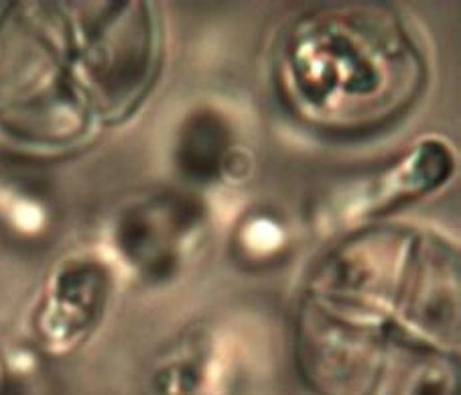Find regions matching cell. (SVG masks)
I'll return each instance as SVG.
<instances>
[{
    "label": "cell",
    "mask_w": 461,
    "mask_h": 395,
    "mask_svg": "<svg viewBox=\"0 0 461 395\" xmlns=\"http://www.w3.org/2000/svg\"><path fill=\"white\" fill-rule=\"evenodd\" d=\"M401 37L394 29L384 41L372 39V27L341 23H315L297 31V43L289 51V72L293 92L323 121L354 124L362 115L376 108V115L401 100L388 88L404 80L391 78V69H411L412 55L407 43L391 50V41ZM333 124V123H331Z\"/></svg>",
    "instance_id": "obj_1"
},
{
    "label": "cell",
    "mask_w": 461,
    "mask_h": 395,
    "mask_svg": "<svg viewBox=\"0 0 461 395\" xmlns=\"http://www.w3.org/2000/svg\"><path fill=\"white\" fill-rule=\"evenodd\" d=\"M228 139L224 126L213 118H197V124L189 129L183 139V161L195 176H205L218 170L221 155L226 152Z\"/></svg>",
    "instance_id": "obj_2"
}]
</instances>
